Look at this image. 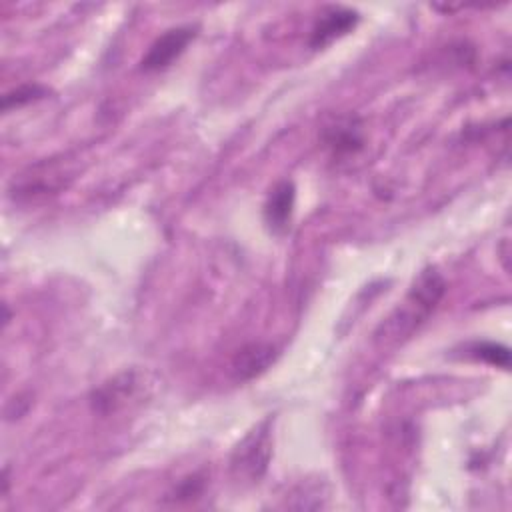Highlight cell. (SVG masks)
Segmentation results:
<instances>
[{
	"label": "cell",
	"instance_id": "1",
	"mask_svg": "<svg viewBox=\"0 0 512 512\" xmlns=\"http://www.w3.org/2000/svg\"><path fill=\"white\" fill-rule=\"evenodd\" d=\"M446 292V280L434 266H426L412 282L406 298L378 324L374 344L394 348L408 340L436 310Z\"/></svg>",
	"mask_w": 512,
	"mask_h": 512
},
{
	"label": "cell",
	"instance_id": "2",
	"mask_svg": "<svg viewBox=\"0 0 512 512\" xmlns=\"http://www.w3.org/2000/svg\"><path fill=\"white\" fill-rule=\"evenodd\" d=\"M270 422H272L270 418H264L234 448L230 458V468L238 480L258 482L264 476L272 456Z\"/></svg>",
	"mask_w": 512,
	"mask_h": 512
},
{
	"label": "cell",
	"instance_id": "3",
	"mask_svg": "<svg viewBox=\"0 0 512 512\" xmlns=\"http://www.w3.org/2000/svg\"><path fill=\"white\" fill-rule=\"evenodd\" d=\"M140 388H142V380L136 370L120 372L92 392L90 396L92 410L102 416L118 412L140 394Z\"/></svg>",
	"mask_w": 512,
	"mask_h": 512
},
{
	"label": "cell",
	"instance_id": "4",
	"mask_svg": "<svg viewBox=\"0 0 512 512\" xmlns=\"http://www.w3.org/2000/svg\"><path fill=\"white\" fill-rule=\"evenodd\" d=\"M196 26H176L160 34L148 48V52L140 60V70L158 72L168 68L194 40Z\"/></svg>",
	"mask_w": 512,
	"mask_h": 512
},
{
	"label": "cell",
	"instance_id": "5",
	"mask_svg": "<svg viewBox=\"0 0 512 512\" xmlns=\"http://www.w3.org/2000/svg\"><path fill=\"white\" fill-rule=\"evenodd\" d=\"M278 358V348L266 342H250L236 350L230 360V374L236 382H246L266 372Z\"/></svg>",
	"mask_w": 512,
	"mask_h": 512
},
{
	"label": "cell",
	"instance_id": "6",
	"mask_svg": "<svg viewBox=\"0 0 512 512\" xmlns=\"http://www.w3.org/2000/svg\"><path fill=\"white\" fill-rule=\"evenodd\" d=\"M358 20H360V16L352 8L328 6L320 14V18L316 20V24H314V28L310 32V46L314 50H320V48L328 46L336 38L348 34L358 24Z\"/></svg>",
	"mask_w": 512,
	"mask_h": 512
},
{
	"label": "cell",
	"instance_id": "7",
	"mask_svg": "<svg viewBox=\"0 0 512 512\" xmlns=\"http://www.w3.org/2000/svg\"><path fill=\"white\" fill-rule=\"evenodd\" d=\"M294 200H296V188L292 180H282L270 190L264 202V222L270 232L284 234L290 228Z\"/></svg>",
	"mask_w": 512,
	"mask_h": 512
},
{
	"label": "cell",
	"instance_id": "8",
	"mask_svg": "<svg viewBox=\"0 0 512 512\" xmlns=\"http://www.w3.org/2000/svg\"><path fill=\"white\" fill-rule=\"evenodd\" d=\"M322 142L334 156L358 152L364 146L360 120L356 116H338L332 124L324 126Z\"/></svg>",
	"mask_w": 512,
	"mask_h": 512
},
{
	"label": "cell",
	"instance_id": "9",
	"mask_svg": "<svg viewBox=\"0 0 512 512\" xmlns=\"http://www.w3.org/2000/svg\"><path fill=\"white\" fill-rule=\"evenodd\" d=\"M48 96V88L46 86H40V84H22L10 92H6L2 96V110L8 112L12 108H20L24 104H30V102H36L40 98Z\"/></svg>",
	"mask_w": 512,
	"mask_h": 512
},
{
	"label": "cell",
	"instance_id": "10",
	"mask_svg": "<svg viewBox=\"0 0 512 512\" xmlns=\"http://www.w3.org/2000/svg\"><path fill=\"white\" fill-rule=\"evenodd\" d=\"M472 356H476L478 360H484L492 366H500V368H508L510 366V352L506 346L496 344V342H478L472 346Z\"/></svg>",
	"mask_w": 512,
	"mask_h": 512
},
{
	"label": "cell",
	"instance_id": "11",
	"mask_svg": "<svg viewBox=\"0 0 512 512\" xmlns=\"http://www.w3.org/2000/svg\"><path fill=\"white\" fill-rule=\"evenodd\" d=\"M204 476H200V474H192V476H188V478H184L176 488H174V492H172V500H174V504H178V502H186V500H194V498H198L200 494H202V490H204Z\"/></svg>",
	"mask_w": 512,
	"mask_h": 512
}]
</instances>
